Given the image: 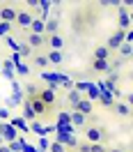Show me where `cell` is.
<instances>
[{
  "label": "cell",
  "mask_w": 133,
  "mask_h": 152,
  "mask_svg": "<svg viewBox=\"0 0 133 152\" xmlns=\"http://www.w3.org/2000/svg\"><path fill=\"white\" fill-rule=\"evenodd\" d=\"M110 56H113V53L108 51V46H106V44H99V46L94 48V53H92V58H94V60H110Z\"/></svg>",
  "instance_id": "cell-14"
},
{
  "label": "cell",
  "mask_w": 133,
  "mask_h": 152,
  "mask_svg": "<svg viewBox=\"0 0 133 152\" xmlns=\"http://www.w3.org/2000/svg\"><path fill=\"white\" fill-rule=\"evenodd\" d=\"M46 60L48 65H62L64 56H62V51H46Z\"/></svg>",
  "instance_id": "cell-17"
},
{
  "label": "cell",
  "mask_w": 133,
  "mask_h": 152,
  "mask_svg": "<svg viewBox=\"0 0 133 152\" xmlns=\"http://www.w3.org/2000/svg\"><path fill=\"white\" fill-rule=\"evenodd\" d=\"M129 28H131V14H129V10L122 5L119 12H117V30H124V32H126Z\"/></svg>",
  "instance_id": "cell-6"
},
{
  "label": "cell",
  "mask_w": 133,
  "mask_h": 152,
  "mask_svg": "<svg viewBox=\"0 0 133 152\" xmlns=\"http://www.w3.org/2000/svg\"><path fill=\"white\" fill-rule=\"evenodd\" d=\"M69 122L74 124V127H78V129H85V127H87V118H85L83 113H78V111H71Z\"/></svg>",
  "instance_id": "cell-13"
},
{
  "label": "cell",
  "mask_w": 133,
  "mask_h": 152,
  "mask_svg": "<svg viewBox=\"0 0 133 152\" xmlns=\"http://www.w3.org/2000/svg\"><path fill=\"white\" fill-rule=\"evenodd\" d=\"M85 138H87V143H106L108 141V132H106L103 127H99V124H87L85 129Z\"/></svg>",
  "instance_id": "cell-1"
},
{
  "label": "cell",
  "mask_w": 133,
  "mask_h": 152,
  "mask_svg": "<svg viewBox=\"0 0 133 152\" xmlns=\"http://www.w3.org/2000/svg\"><path fill=\"white\" fill-rule=\"evenodd\" d=\"M131 14H133V7H131Z\"/></svg>",
  "instance_id": "cell-33"
},
{
  "label": "cell",
  "mask_w": 133,
  "mask_h": 152,
  "mask_svg": "<svg viewBox=\"0 0 133 152\" xmlns=\"http://www.w3.org/2000/svg\"><path fill=\"white\" fill-rule=\"evenodd\" d=\"M19 51H21V56H23V58L32 56V48H30L28 44H25V42H23V44H19Z\"/></svg>",
  "instance_id": "cell-23"
},
{
  "label": "cell",
  "mask_w": 133,
  "mask_h": 152,
  "mask_svg": "<svg viewBox=\"0 0 133 152\" xmlns=\"http://www.w3.org/2000/svg\"><path fill=\"white\" fill-rule=\"evenodd\" d=\"M57 30H60V21H57V16H48V21H46V37H48V35H57Z\"/></svg>",
  "instance_id": "cell-16"
},
{
  "label": "cell",
  "mask_w": 133,
  "mask_h": 152,
  "mask_svg": "<svg viewBox=\"0 0 133 152\" xmlns=\"http://www.w3.org/2000/svg\"><path fill=\"white\" fill-rule=\"evenodd\" d=\"M90 143H78V148H76V152H90Z\"/></svg>",
  "instance_id": "cell-26"
},
{
  "label": "cell",
  "mask_w": 133,
  "mask_h": 152,
  "mask_svg": "<svg viewBox=\"0 0 133 152\" xmlns=\"http://www.w3.org/2000/svg\"><path fill=\"white\" fill-rule=\"evenodd\" d=\"M92 148H90V152H108V148H106L103 143H90Z\"/></svg>",
  "instance_id": "cell-24"
},
{
  "label": "cell",
  "mask_w": 133,
  "mask_h": 152,
  "mask_svg": "<svg viewBox=\"0 0 133 152\" xmlns=\"http://www.w3.org/2000/svg\"><path fill=\"white\" fill-rule=\"evenodd\" d=\"M14 28L16 26H12V23H0V35H9Z\"/></svg>",
  "instance_id": "cell-25"
},
{
  "label": "cell",
  "mask_w": 133,
  "mask_h": 152,
  "mask_svg": "<svg viewBox=\"0 0 133 152\" xmlns=\"http://www.w3.org/2000/svg\"><path fill=\"white\" fill-rule=\"evenodd\" d=\"M23 113H25V118H28V120H32V122H37V115L32 113V108H30V104H28V102L23 104Z\"/></svg>",
  "instance_id": "cell-21"
},
{
  "label": "cell",
  "mask_w": 133,
  "mask_h": 152,
  "mask_svg": "<svg viewBox=\"0 0 133 152\" xmlns=\"http://www.w3.org/2000/svg\"><path fill=\"white\" fill-rule=\"evenodd\" d=\"M16 72H19L21 76H25V74H28V72H30V69H28V67H25V65H21V62H16Z\"/></svg>",
  "instance_id": "cell-27"
},
{
  "label": "cell",
  "mask_w": 133,
  "mask_h": 152,
  "mask_svg": "<svg viewBox=\"0 0 133 152\" xmlns=\"http://www.w3.org/2000/svg\"><path fill=\"white\" fill-rule=\"evenodd\" d=\"M108 152H126V150H122V148H113V150H108Z\"/></svg>",
  "instance_id": "cell-30"
},
{
  "label": "cell",
  "mask_w": 133,
  "mask_h": 152,
  "mask_svg": "<svg viewBox=\"0 0 133 152\" xmlns=\"http://www.w3.org/2000/svg\"><path fill=\"white\" fill-rule=\"evenodd\" d=\"M124 42H126V32H124V30H115L113 35L108 37L106 46H108V51L113 53V51H119V46H122Z\"/></svg>",
  "instance_id": "cell-5"
},
{
  "label": "cell",
  "mask_w": 133,
  "mask_h": 152,
  "mask_svg": "<svg viewBox=\"0 0 133 152\" xmlns=\"http://www.w3.org/2000/svg\"><path fill=\"white\" fill-rule=\"evenodd\" d=\"M32 21H35V14L32 12H28V10H19V16H16V28L19 30H25L28 32L30 30V26H32Z\"/></svg>",
  "instance_id": "cell-4"
},
{
  "label": "cell",
  "mask_w": 133,
  "mask_h": 152,
  "mask_svg": "<svg viewBox=\"0 0 133 152\" xmlns=\"http://www.w3.org/2000/svg\"><path fill=\"white\" fill-rule=\"evenodd\" d=\"M46 46H48V51H62L64 48V39L60 37V35H48Z\"/></svg>",
  "instance_id": "cell-12"
},
{
  "label": "cell",
  "mask_w": 133,
  "mask_h": 152,
  "mask_svg": "<svg viewBox=\"0 0 133 152\" xmlns=\"http://www.w3.org/2000/svg\"><path fill=\"white\" fill-rule=\"evenodd\" d=\"M131 60H133V51H131Z\"/></svg>",
  "instance_id": "cell-32"
},
{
  "label": "cell",
  "mask_w": 133,
  "mask_h": 152,
  "mask_svg": "<svg viewBox=\"0 0 133 152\" xmlns=\"http://www.w3.org/2000/svg\"><path fill=\"white\" fill-rule=\"evenodd\" d=\"M37 97H39V99H41L46 106H51V108L55 106V88H44V90H39Z\"/></svg>",
  "instance_id": "cell-10"
},
{
  "label": "cell",
  "mask_w": 133,
  "mask_h": 152,
  "mask_svg": "<svg viewBox=\"0 0 133 152\" xmlns=\"http://www.w3.org/2000/svg\"><path fill=\"white\" fill-rule=\"evenodd\" d=\"M131 51H133V46L129 44V42H124L122 46H119V56L122 58H131Z\"/></svg>",
  "instance_id": "cell-20"
},
{
  "label": "cell",
  "mask_w": 133,
  "mask_h": 152,
  "mask_svg": "<svg viewBox=\"0 0 133 152\" xmlns=\"http://www.w3.org/2000/svg\"><path fill=\"white\" fill-rule=\"evenodd\" d=\"M25 102L30 104L32 113L37 115V118H44V115H48V113H51V106H46L44 102H41V99H39V97H28Z\"/></svg>",
  "instance_id": "cell-2"
},
{
  "label": "cell",
  "mask_w": 133,
  "mask_h": 152,
  "mask_svg": "<svg viewBox=\"0 0 133 152\" xmlns=\"http://www.w3.org/2000/svg\"><path fill=\"white\" fill-rule=\"evenodd\" d=\"M74 111H78V113H83L85 118H90V115H94V106H92V102H90V99H85V97H83V99L74 106Z\"/></svg>",
  "instance_id": "cell-11"
},
{
  "label": "cell",
  "mask_w": 133,
  "mask_h": 152,
  "mask_svg": "<svg viewBox=\"0 0 133 152\" xmlns=\"http://www.w3.org/2000/svg\"><path fill=\"white\" fill-rule=\"evenodd\" d=\"M25 44H28L32 51L46 46V37L44 35H35V32H25Z\"/></svg>",
  "instance_id": "cell-7"
},
{
  "label": "cell",
  "mask_w": 133,
  "mask_h": 152,
  "mask_svg": "<svg viewBox=\"0 0 133 152\" xmlns=\"http://www.w3.org/2000/svg\"><path fill=\"white\" fill-rule=\"evenodd\" d=\"M124 102H126V104H129V106L133 108V92H129V95L124 97Z\"/></svg>",
  "instance_id": "cell-29"
},
{
  "label": "cell",
  "mask_w": 133,
  "mask_h": 152,
  "mask_svg": "<svg viewBox=\"0 0 133 152\" xmlns=\"http://www.w3.org/2000/svg\"><path fill=\"white\" fill-rule=\"evenodd\" d=\"M90 69L96 72V74H110L113 69H110V60H94L92 58V62H90Z\"/></svg>",
  "instance_id": "cell-8"
},
{
  "label": "cell",
  "mask_w": 133,
  "mask_h": 152,
  "mask_svg": "<svg viewBox=\"0 0 133 152\" xmlns=\"http://www.w3.org/2000/svg\"><path fill=\"white\" fill-rule=\"evenodd\" d=\"M48 150H51V152H66V148L60 141H55V143H51V145H48Z\"/></svg>",
  "instance_id": "cell-22"
},
{
  "label": "cell",
  "mask_w": 133,
  "mask_h": 152,
  "mask_svg": "<svg viewBox=\"0 0 133 152\" xmlns=\"http://www.w3.org/2000/svg\"><path fill=\"white\" fill-rule=\"evenodd\" d=\"M80 99H83V97H80V92H78L76 88H74V90H69V95H66V102L71 104V108H74V106H76Z\"/></svg>",
  "instance_id": "cell-19"
},
{
  "label": "cell",
  "mask_w": 133,
  "mask_h": 152,
  "mask_svg": "<svg viewBox=\"0 0 133 152\" xmlns=\"http://www.w3.org/2000/svg\"><path fill=\"white\" fill-rule=\"evenodd\" d=\"M32 62H35V67H37V69H44V67H48L46 53H37V56H32Z\"/></svg>",
  "instance_id": "cell-18"
},
{
  "label": "cell",
  "mask_w": 133,
  "mask_h": 152,
  "mask_svg": "<svg viewBox=\"0 0 133 152\" xmlns=\"http://www.w3.org/2000/svg\"><path fill=\"white\" fill-rule=\"evenodd\" d=\"M28 32H35V35H44L46 37V21H41L35 16V21H32V26H30Z\"/></svg>",
  "instance_id": "cell-15"
},
{
  "label": "cell",
  "mask_w": 133,
  "mask_h": 152,
  "mask_svg": "<svg viewBox=\"0 0 133 152\" xmlns=\"http://www.w3.org/2000/svg\"><path fill=\"white\" fill-rule=\"evenodd\" d=\"M16 16H19V10L14 5H0V23H16Z\"/></svg>",
  "instance_id": "cell-3"
},
{
  "label": "cell",
  "mask_w": 133,
  "mask_h": 152,
  "mask_svg": "<svg viewBox=\"0 0 133 152\" xmlns=\"http://www.w3.org/2000/svg\"><path fill=\"white\" fill-rule=\"evenodd\" d=\"M129 122H131V127H133V115H131V118H129Z\"/></svg>",
  "instance_id": "cell-31"
},
{
  "label": "cell",
  "mask_w": 133,
  "mask_h": 152,
  "mask_svg": "<svg viewBox=\"0 0 133 152\" xmlns=\"http://www.w3.org/2000/svg\"><path fill=\"white\" fill-rule=\"evenodd\" d=\"M113 111H115V113H117V115H119V118H124V120H129V118H131V115H133V108H131V106H129V104H126L124 99H122V102H115Z\"/></svg>",
  "instance_id": "cell-9"
},
{
  "label": "cell",
  "mask_w": 133,
  "mask_h": 152,
  "mask_svg": "<svg viewBox=\"0 0 133 152\" xmlns=\"http://www.w3.org/2000/svg\"><path fill=\"white\" fill-rule=\"evenodd\" d=\"M12 124H14V127H23V120H21V118H12Z\"/></svg>",
  "instance_id": "cell-28"
}]
</instances>
